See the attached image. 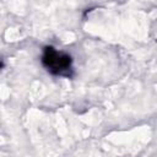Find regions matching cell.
<instances>
[{
	"instance_id": "obj_1",
	"label": "cell",
	"mask_w": 157,
	"mask_h": 157,
	"mask_svg": "<svg viewBox=\"0 0 157 157\" xmlns=\"http://www.w3.org/2000/svg\"><path fill=\"white\" fill-rule=\"evenodd\" d=\"M42 63L48 71L55 75H67L71 67V58L67 54L56 52L53 47L44 48Z\"/></svg>"
}]
</instances>
